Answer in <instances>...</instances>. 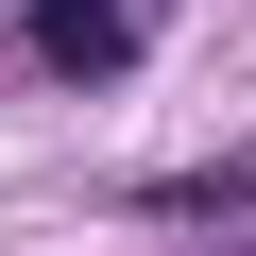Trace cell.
Listing matches in <instances>:
<instances>
[{
	"label": "cell",
	"instance_id": "cell-1",
	"mask_svg": "<svg viewBox=\"0 0 256 256\" xmlns=\"http://www.w3.org/2000/svg\"><path fill=\"white\" fill-rule=\"evenodd\" d=\"M18 52H34L52 86H102L120 52H137V18H120V0H18Z\"/></svg>",
	"mask_w": 256,
	"mask_h": 256
},
{
	"label": "cell",
	"instance_id": "cell-2",
	"mask_svg": "<svg viewBox=\"0 0 256 256\" xmlns=\"http://www.w3.org/2000/svg\"><path fill=\"white\" fill-rule=\"evenodd\" d=\"M171 205H256V154H222V171H171Z\"/></svg>",
	"mask_w": 256,
	"mask_h": 256
}]
</instances>
